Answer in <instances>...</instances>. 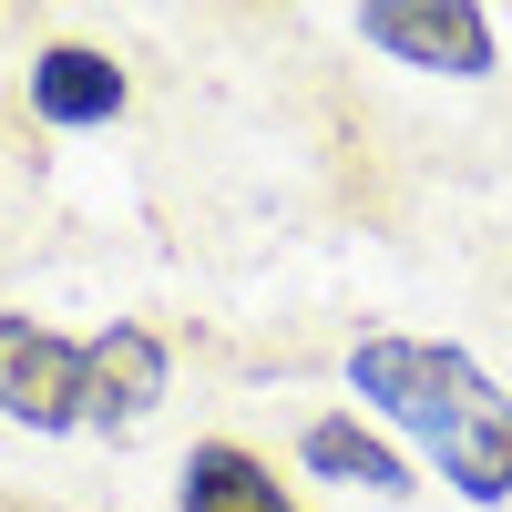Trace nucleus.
<instances>
[{
  "label": "nucleus",
  "instance_id": "39448f33",
  "mask_svg": "<svg viewBox=\"0 0 512 512\" xmlns=\"http://www.w3.org/2000/svg\"><path fill=\"white\" fill-rule=\"evenodd\" d=\"M123 62L113 52H82V41H52V52L31 62V113L41 123H62V134H82V123H113L123 113Z\"/></svg>",
  "mask_w": 512,
  "mask_h": 512
},
{
  "label": "nucleus",
  "instance_id": "f257e3e1",
  "mask_svg": "<svg viewBox=\"0 0 512 512\" xmlns=\"http://www.w3.org/2000/svg\"><path fill=\"white\" fill-rule=\"evenodd\" d=\"M349 390L390 420V431H410L420 451H431L461 502H512V400L482 379L472 349L379 328V338L349 349Z\"/></svg>",
  "mask_w": 512,
  "mask_h": 512
},
{
  "label": "nucleus",
  "instance_id": "20e7f679",
  "mask_svg": "<svg viewBox=\"0 0 512 512\" xmlns=\"http://www.w3.org/2000/svg\"><path fill=\"white\" fill-rule=\"evenodd\" d=\"M164 400V338L113 318L103 338H82V420L93 431H134V420Z\"/></svg>",
  "mask_w": 512,
  "mask_h": 512
},
{
  "label": "nucleus",
  "instance_id": "7ed1b4c3",
  "mask_svg": "<svg viewBox=\"0 0 512 512\" xmlns=\"http://www.w3.org/2000/svg\"><path fill=\"white\" fill-rule=\"evenodd\" d=\"M0 420L82 431V338L41 328V318H0Z\"/></svg>",
  "mask_w": 512,
  "mask_h": 512
},
{
  "label": "nucleus",
  "instance_id": "0eeeda50",
  "mask_svg": "<svg viewBox=\"0 0 512 512\" xmlns=\"http://www.w3.org/2000/svg\"><path fill=\"white\" fill-rule=\"evenodd\" d=\"M297 461L328 472V482H359V492H410V461L379 431H359V420H308V431H297Z\"/></svg>",
  "mask_w": 512,
  "mask_h": 512
},
{
  "label": "nucleus",
  "instance_id": "423d86ee",
  "mask_svg": "<svg viewBox=\"0 0 512 512\" xmlns=\"http://www.w3.org/2000/svg\"><path fill=\"white\" fill-rule=\"evenodd\" d=\"M175 512H297V502L246 441H195L185 482H175Z\"/></svg>",
  "mask_w": 512,
  "mask_h": 512
},
{
  "label": "nucleus",
  "instance_id": "f03ea898",
  "mask_svg": "<svg viewBox=\"0 0 512 512\" xmlns=\"http://www.w3.org/2000/svg\"><path fill=\"white\" fill-rule=\"evenodd\" d=\"M359 41H379V52L410 62V72H451V82H482L492 52H502L482 0H369Z\"/></svg>",
  "mask_w": 512,
  "mask_h": 512
}]
</instances>
